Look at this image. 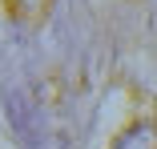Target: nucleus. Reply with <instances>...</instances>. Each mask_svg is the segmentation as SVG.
I'll use <instances>...</instances> for the list:
<instances>
[{"mask_svg": "<svg viewBox=\"0 0 157 149\" xmlns=\"http://www.w3.org/2000/svg\"><path fill=\"white\" fill-rule=\"evenodd\" d=\"M117 149H157V141H153V125H137V129H129V133L117 141Z\"/></svg>", "mask_w": 157, "mask_h": 149, "instance_id": "obj_1", "label": "nucleus"}, {"mask_svg": "<svg viewBox=\"0 0 157 149\" xmlns=\"http://www.w3.org/2000/svg\"><path fill=\"white\" fill-rule=\"evenodd\" d=\"M12 4H16L20 16H40L44 12V0H12Z\"/></svg>", "mask_w": 157, "mask_h": 149, "instance_id": "obj_2", "label": "nucleus"}]
</instances>
